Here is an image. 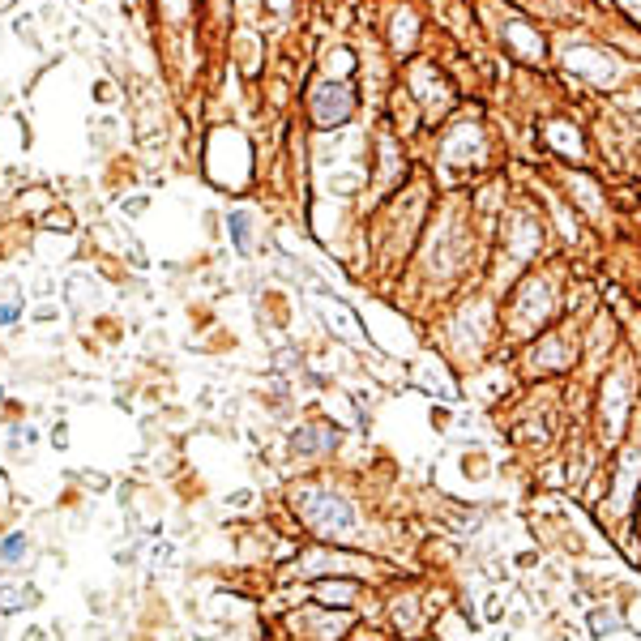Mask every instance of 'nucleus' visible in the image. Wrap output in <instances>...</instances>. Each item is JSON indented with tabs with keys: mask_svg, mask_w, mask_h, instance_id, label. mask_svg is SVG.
I'll list each match as a JSON object with an SVG mask.
<instances>
[{
	"mask_svg": "<svg viewBox=\"0 0 641 641\" xmlns=\"http://www.w3.org/2000/svg\"><path fill=\"white\" fill-rule=\"evenodd\" d=\"M295 509H299V518L308 522V530H317V535H325V539H347L351 526H355L351 505H347L342 496L325 492V488H304V492L295 496Z\"/></svg>",
	"mask_w": 641,
	"mask_h": 641,
	"instance_id": "f257e3e1",
	"label": "nucleus"
},
{
	"mask_svg": "<svg viewBox=\"0 0 641 641\" xmlns=\"http://www.w3.org/2000/svg\"><path fill=\"white\" fill-rule=\"evenodd\" d=\"M334 445V432L329 428H321V424H308V428H299L295 432V441H291V449L299 453V458H317L321 449H329Z\"/></svg>",
	"mask_w": 641,
	"mask_h": 641,
	"instance_id": "f03ea898",
	"label": "nucleus"
},
{
	"mask_svg": "<svg viewBox=\"0 0 641 641\" xmlns=\"http://www.w3.org/2000/svg\"><path fill=\"white\" fill-rule=\"evenodd\" d=\"M26 552H30L26 535H4V539H0V565H21Z\"/></svg>",
	"mask_w": 641,
	"mask_h": 641,
	"instance_id": "7ed1b4c3",
	"label": "nucleus"
},
{
	"mask_svg": "<svg viewBox=\"0 0 641 641\" xmlns=\"http://www.w3.org/2000/svg\"><path fill=\"white\" fill-rule=\"evenodd\" d=\"M351 595H355V586H351V582H338V586H334V582H325V586H321V599H325V603H334V599H338V603H351Z\"/></svg>",
	"mask_w": 641,
	"mask_h": 641,
	"instance_id": "20e7f679",
	"label": "nucleus"
},
{
	"mask_svg": "<svg viewBox=\"0 0 641 641\" xmlns=\"http://www.w3.org/2000/svg\"><path fill=\"white\" fill-rule=\"evenodd\" d=\"M231 240H235L240 252L248 248V214H231Z\"/></svg>",
	"mask_w": 641,
	"mask_h": 641,
	"instance_id": "39448f33",
	"label": "nucleus"
},
{
	"mask_svg": "<svg viewBox=\"0 0 641 641\" xmlns=\"http://www.w3.org/2000/svg\"><path fill=\"white\" fill-rule=\"evenodd\" d=\"M21 317V304H0V325H13Z\"/></svg>",
	"mask_w": 641,
	"mask_h": 641,
	"instance_id": "423d86ee",
	"label": "nucleus"
},
{
	"mask_svg": "<svg viewBox=\"0 0 641 641\" xmlns=\"http://www.w3.org/2000/svg\"><path fill=\"white\" fill-rule=\"evenodd\" d=\"M0 402H4V389H0Z\"/></svg>",
	"mask_w": 641,
	"mask_h": 641,
	"instance_id": "0eeeda50",
	"label": "nucleus"
}]
</instances>
